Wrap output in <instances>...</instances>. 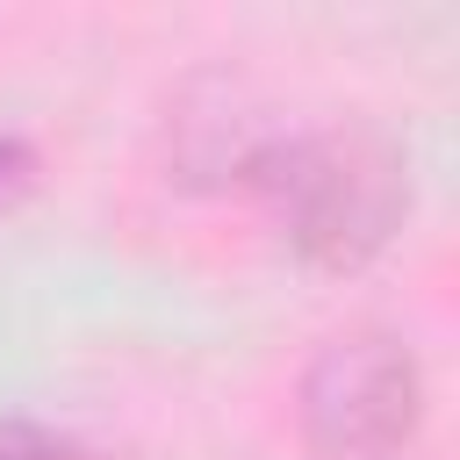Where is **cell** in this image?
I'll use <instances>...</instances> for the list:
<instances>
[{"instance_id": "cell-1", "label": "cell", "mask_w": 460, "mask_h": 460, "mask_svg": "<svg viewBox=\"0 0 460 460\" xmlns=\"http://www.w3.org/2000/svg\"><path fill=\"white\" fill-rule=\"evenodd\" d=\"M259 187L295 252H309L316 266H359L367 252L388 244L402 208L395 158L374 151L367 137H288L273 144Z\"/></svg>"}, {"instance_id": "cell-2", "label": "cell", "mask_w": 460, "mask_h": 460, "mask_svg": "<svg viewBox=\"0 0 460 460\" xmlns=\"http://www.w3.org/2000/svg\"><path fill=\"white\" fill-rule=\"evenodd\" d=\"M417 359L388 331H352L302 374V431L323 460H388L417 431Z\"/></svg>"}, {"instance_id": "cell-3", "label": "cell", "mask_w": 460, "mask_h": 460, "mask_svg": "<svg viewBox=\"0 0 460 460\" xmlns=\"http://www.w3.org/2000/svg\"><path fill=\"white\" fill-rule=\"evenodd\" d=\"M273 144L280 137L266 129V115L252 108V93L230 86V79L194 86L180 101V115H172V165L187 180H201V187H216V180H252L259 187Z\"/></svg>"}, {"instance_id": "cell-4", "label": "cell", "mask_w": 460, "mask_h": 460, "mask_svg": "<svg viewBox=\"0 0 460 460\" xmlns=\"http://www.w3.org/2000/svg\"><path fill=\"white\" fill-rule=\"evenodd\" d=\"M0 460H72V446L50 438L43 424H7L0 431Z\"/></svg>"}]
</instances>
